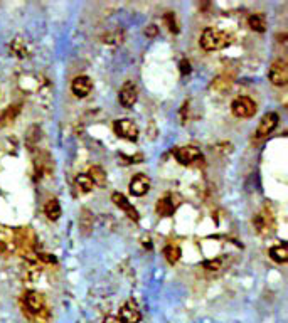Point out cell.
<instances>
[{
  "label": "cell",
  "instance_id": "cell-1",
  "mask_svg": "<svg viewBox=\"0 0 288 323\" xmlns=\"http://www.w3.org/2000/svg\"><path fill=\"white\" fill-rule=\"evenodd\" d=\"M231 42V37L226 32H221L217 29L207 27L206 31L201 34V48L204 51H217L223 49Z\"/></svg>",
  "mask_w": 288,
  "mask_h": 323
},
{
  "label": "cell",
  "instance_id": "cell-2",
  "mask_svg": "<svg viewBox=\"0 0 288 323\" xmlns=\"http://www.w3.org/2000/svg\"><path fill=\"white\" fill-rule=\"evenodd\" d=\"M24 310L31 316H44L46 313V302L44 296L37 291H27L24 295Z\"/></svg>",
  "mask_w": 288,
  "mask_h": 323
},
{
  "label": "cell",
  "instance_id": "cell-3",
  "mask_svg": "<svg viewBox=\"0 0 288 323\" xmlns=\"http://www.w3.org/2000/svg\"><path fill=\"white\" fill-rule=\"evenodd\" d=\"M231 111L238 118H251L256 114V103L250 96H238L231 103Z\"/></svg>",
  "mask_w": 288,
  "mask_h": 323
},
{
  "label": "cell",
  "instance_id": "cell-4",
  "mask_svg": "<svg viewBox=\"0 0 288 323\" xmlns=\"http://www.w3.org/2000/svg\"><path fill=\"white\" fill-rule=\"evenodd\" d=\"M174 157L175 160L179 161V164L182 165H191L194 164V161H197L203 158V153H201V150L197 147H179V148H174Z\"/></svg>",
  "mask_w": 288,
  "mask_h": 323
},
{
  "label": "cell",
  "instance_id": "cell-5",
  "mask_svg": "<svg viewBox=\"0 0 288 323\" xmlns=\"http://www.w3.org/2000/svg\"><path fill=\"white\" fill-rule=\"evenodd\" d=\"M113 130L117 131L118 136L125 138V140L135 142L138 138V128L131 120H117L113 123Z\"/></svg>",
  "mask_w": 288,
  "mask_h": 323
},
{
  "label": "cell",
  "instance_id": "cell-6",
  "mask_svg": "<svg viewBox=\"0 0 288 323\" xmlns=\"http://www.w3.org/2000/svg\"><path fill=\"white\" fill-rule=\"evenodd\" d=\"M179 205H181V197L175 194H167L157 202V212H159V216L169 217L177 211Z\"/></svg>",
  "mask_w": 288,
  "mask_h": 323
},
{
  "label": "cell",
  "instance_id": "cell-7",
  "mask_svg": "<svg viewBox=\"0 0 288 323\" xmlns=\"http://www.w3.org/2000/svg\"><path fill=\"white\" fill-rule=\"evenodd\" d=\"M270 81L275 86H285L288 83V67L283 59H276L270 67Z\"/></svg>",
  "mask_w": 288,
  "mask_h": 323
},
{
  "label": "cell",
  "instance_id": "cell-8",
  "mask_svg": "<svg viewBox=\"0 0 288 323\" xmlns=\"http://www.w3.org/2000/svg\"><path fill=\"white\" fill-rule=\"evenodd\" d=\"M278 121H280V117H278V113H267L264 117L261 118L260 121V125H258V128H256V138H264V136H268L272 131L278 126Z\"/></svg>",
  "mask_w": 288,
  "mask_h": 323
},
{
  "label": "cell",
  "instance_id": "cell-9",
  "mask_svg": "<svg viewBox=\"0 0 288 323\" xmlns=\"http://www.w3.org/2000/svg\"><path fill=\"white\" fill-rule=\"evenodd\" d=\"M112 200L115 202V205L120 207V209H122V211L125 212V214L128 216L134 222H138V221H140V214H138V211L135 209L134 205L130 204L128 199H126L123 194L113 192V194H112Z\"/></svg>",
  "mask_w": 288,
  "mask_h": 323
},
{
  "label": "cell",
  "instance_id": "cell-10",
  "mask_svg": "<svg viewBox=\"0 0 288 323\" xmlns=\"http://www.w3.org/2000/svg\"><path fill=\"white\" fill-rule=\"evenodd\" d=\"M150 190V178L143 174H137L130 182V192L135 197H143Z\"/></svg>",
  "mask_w": 288,
  "mask_h": 323
},
{
  "label": "cell",
  "instance_id": "cell-11",
  "mask_svg": "<svg viewBox=\"0 0 288 323\" xmlns=\"http://www.w3.org/2000/svg\"><path fill=\"white\" fill-rule=\"evenodd\" d=\"M118 100H120V105L125 106V108H131L137 103L138 100V91H137V86L134 83H126L122 89H120V95H118Z\"/></svg>",
  "mask_w": 288,
  "mask_h": 323
},
{
  "label": "cell",
  "instance_id": "cell-12",
  "mask_svg": "<svg viewBox=\"0 0 288 323\" xmlns=\"http://www.w3.org/2000/svg\"><path fill=\"white\" fill-rule=\"evenodd\" d=\"M91 89H93V83L88 76H78L73 79L71 91L76 98H86L91 93Z\"/></svg>",
  "mask_w": 288,
  "mask_h": 323
},
{
  "label": "cell",
  "instance_id": "cell-13",
  "mask_svg": "<svg viewBox=\"0 0 288 323\" xmlns=\"http://www.w3.org/2000/svg\"><path fill=\"white\" fill-rule=\"evenodd\" d=\"M120 320L123 323H138L142 320V315L138 308L135 307L134 303H125L122 308H120Z\"/></svg>",
  "mask_w": 288,
  "mask_h": 323
},
{
  "label": "cell",
  "instance_id": "cell-14",
  "mask_svg": "<svg viewBox=\"0 0 288 323\" xmlns=\"http://www.w3.org/2000/svg\"><path fill=\"white\" fill-rule=\"evenodd\" d=\"M22 111V105H12L9 108H5V111L0 113V128L4 126H10L17 120V117Z\"/></svg>",
  "mask_w": 288,
  "mask_h": 323
},
{
  "label": "cell",
  "instance_id": "cell-15",
  "mask_svg": "<svg viewBox=\"0 0 288 323\" xmlns=\"http://www.w3.org/2000/svg\"><path fill=\"white\" fill-rule=\"evenodd\" d=\"M44 214L49 221H57L61 217V205L57 199H49L44 204Z\"/></svg>",
  "mask_w": 288,
  "mask_h": 323
},
{
  "label": "cell",
  "instance_id": "cell-16",
  "mask_svg": "<svg viewBox=\"0 0 288 323\" xmlns=\"http://www.w3.org/2000/svg\"><path fill=\"white\" fill-rule=\"evenodd\" d=\"M270 258H272L275 263H280V264L286 263L288 261V246L285 242H281L278 246H273L272 249H270Z\"/></svg>",
  "mask_w": 288,
  "mask_h": 323
},
{
  "label": "cell",
  "instance_id": "cell-17",
  "mask_svg": "<svg viewBox=\"0 0 288 323\" xmlns=\"http://www.w3.org/2000/svg\"><path fill=\"white\" fill-rule=\"evenodd\" d=\"M272 226H273V217L272 216H267L261 212V214H258L255 217V227L260 234H267Z\"/></svg>",
  "mask_w": 288,
  "mask_h": 323
},
{
  "label": "cell",
  "instance_id": "cell-18",
  "mask_svg": "<svg viewBox=\"0 0 288 323\" xmlns=\"http://www.w3.org/2000/svg\"><path fill=\"white\" fill-rule=\"evenodd\" d=\"M181 255H182L181 246L175 244V242H170V244H167L164 247V256L170 264H175L179 259H181Z\"/></svg>",
  "mask_w": 288,
  "mask_h": 323
},
{
  "label": "cell",
  "instance_id": "cell-19",
  "mask_svg": "<svg viewBox=\"0 0 288 323\" xmlns=\"http://www.w3.org/2000/svg\"><path fill=\"white\" fill-rule=\"evenodd\" d=\"M93 222H95V217H93V214H91V211L83 209L81 216H79V227H81V233L83 234L91 233V229H93Z\"/></svg>",
  "mask_w": 288,
  "mask_h": 323
},
{
  "label": "cell",
  "instance_id": "cell-20",
  "mask_svg": "<svg viewBox=\"0 0 288 323\" xmlns=\"http://www.w3.org/2000/svg\"><path fill=\"white\" fill-rule=\"evenodd\" d=\"M88 177L91 178V182L96 183V186H100V187H103L106 183V172L98 165L91 167L90 172H88Z\"/></svg>",
  "mask_w": 288,
  "mask_h": 323
},
{
  "label": "cell",
  "instance_id": "cell-21",
  "mask_svg": "<svg viewBox=\"0 0 288 323\" xmlns=\"http://www.w3.org/2000/svg\"><path fill=\"white\" fill-rule=\"evenodd\" d=\"M248 26L255 32H264L267 31V19L261 14H251L248 17Z\"/></svg>",
  "mask_w": 288,
  "mask_h": 323
},
{
  "label": "cell",
  "instance_id": "cell-22",
  "mask_svg": "<svg viewBox=\"0 0 288 323\" xmlns=\"http://www.w3.org/2000/svg\"><path fill=\"white\" fill-rule=\"evenodd\" d=\"M231 84H233L231 78H228V76H217L214 81H212L211 89L212 91H217V93H226V91L231 88Z\"/></svg>",
  "mask_w": 288,
  "mask_h": 323
},
{
  "label": "cell",
  "instance_id": "cell-23",
  "mask_svg": "<svg viewBox=\"0 0 288 323\" xmlns=\"http://www.w3.org/2000/svg\"><path fill=\"white\" fill-rule=\"evenodd\" d=\"M10 51H12L14 56H17V57L27 56V45L24 42V39H19V37L14 39L12 44H10Z\"/></svg>",
  "mask_w": 288,
  "mask_h": 323
},
{
  "label": "cell",
  "instance_id": "cell-24",
  "mask_svg": "<svg viewBox=\"0 0 288 323\" xmlns=\"http://www.w3.org/2000/svg\"><path fill=\"white\" fill-rule=\"evenodd\" d=\"M74 182H76V186L81 189L83 192H91V190H93V186H95V183L91 182V178L88 175H84V174H79Z\"/></svg>",
  "mask_w": 288,
  "mask_h": 323
},
{
  "label": "cell",
  "instance_id": "cell-25",
  "mask_svg": "<svg viewBox=\"0 0 288 323\" xmlns=\"http://www.w3.org/2000/svg\"><path fill=\"white\" fill-rule=\"evenodd\" d=\"M123 39H125V34H123V31L110 32V34H106V36L103 37V40H105L106 44H112V45H120V44L123 42Z\"/></svg>",
  "mask_w": 288,
  "mask_h": 323
},
{
  "label": "cell",
  "instance_id": "cell-26",
  "mask_svg": "<svg viewBox=\"0 0 288 323\" xmlns=\"http://www.w3.org/2000/svg\"><path fill=\"white\" fill-rule=\"evenodd\" d=\"M164 19H165V22H169L170 31L174 32V34H177V32H179V26H177V22H175V15H174V12H167Z\"/></svg>",
  "mask_w": 288,
  "mask_h": 323
},
{
  "label": "cell",
  "instance_id": "cell-27",
  "mask_svg": "<svg viewBox=\"0 0 288 323\" xmlns=\"http://www.w3.org/2000/svg\"><path fill=\"white\" fill-rule=\"evenodd\" d=\"M204 266H206V268H209L211 271H217V269H221V259H214V261H207V263H204Z\"/></svg>",
  "mask_w": 288,
  "mask_h": 323
},
{
  "label": "cell",
  "instance_id": "cell-28",
  "mask_svg": "<svg viewBox=\"0 0 288 323\" xmlns=\"http://www.w3.org/2000/svg\"><path fill=\"white\" fill-rule=\"evenodd\" d=\"M145 34H147L148 37L159 36V29H157V26H148V27H147V31H145Z\"/></svg>",
  "mask_w": 288,
  "mask_h": 323
},
{
  "label": "cell",
  "instance_id": "cell-29",
  "mask_svg": "<svg viewBox=\"0 0 288 323\" xmlns=\"http://www.w3.org/2000/svg\"><path fill=\"white\" fill-rule=\"evenodd\" d=\"M179 67H181V71L184 73V74H189L191 73V64H189V61H186L184 59L181 64H179Z\"/></svg>",
  "mask_w": 288,
  "mask_h": 323
},
{
  "label": "cell",
  "instance_id": "cell-30",
  "mask_svg": "<svg viewBox=\"0 0 288 323\" xmlns=\"http://www.w3.org/2000/svg\"><path fill=\"white\" fill-rule=\"evenodd\" d=\"M105 323H123L122 320L118 318V316H113V315H108L105 318Z\"/></svg>",
  "mask_w": 288,
  "mask_h": 323
},
{
  "label": "cell",
  "instance_id": "cell-31",
  "mask_svg": "<svg viewBox=\"0 0 288 323\" xmlns=\"http://www.w3.org/2000/svg\"><path fill=\"white\" fill-rule=\"evenodd\" d=\"M7 249V242H4V241H0V255H2V252Z\"/></svg>",
  "mask_w": 288,
  "mask_h": 323
}]
</instances>
